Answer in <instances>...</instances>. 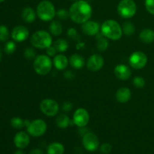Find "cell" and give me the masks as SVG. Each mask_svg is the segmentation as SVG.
Instances as JSON below:
<instances>
[{
  "mask_svg": "<svg viewBox=\"0 0 154 154\" xmlns=\"http://www.w3.org/2000/svg\"><path fill=\"white\" fill-rule=\"evenodd\" d=\"M82 144L84 148L90 152L96 151L99 147V138L94 133L90 132H88L83 136Z\"/></svg>",
  "mask_w": 154,
  "mask_h": 154,
  "instance_id": "cell-10",
  "label": "cell"
},
{
  "mask_svg": "<svg viewBox=\"0 0 154 154\" xmlns=\"http://www.w3.org/2000/svg\"><path fill=\"white\" fill-rule=\"evenodd\" d=\"M29 154H44V153L41 149L35 148V149H32Z\"/></svg>",
  "mask_w": 154,
  "mask_h": 154,
  "instance_id": "cell-39",
  "label": "cell"
},
{
  "mask_svg": "<svg viewBox=\"0 0 154 154\" xmlns=\"http://www.w3.org/2000/svg\"><path fill=\"white\" fill-rule=\"evenodd\" d=\"M81 29L84 34L88 36H94L99 34L101 27L97 22L93 20H87L81 26Z\"/></svg>",
  "mask_w": 154,
  "mask_h": 154,
  "instance_id": "cell-14",
  "label": "cell"
},
{
  "mask_svg": "<svg viewBox=\"0 0 154 154\" xmlns=\"http://www.w3.org/2000/svg\"><path fill=\"white\" fill-rule=\"evenodd\" d=\"M65 151V147L61 143L53 142L48 145L47 148L48 154H63Z\"/></svg>",
  "mask_w": 154,
  "mask_h": 154,
  "instance_id": "cell-23",
  "label": "cell"
},
{
  "mask_svg": "<svg viewBox=\"0 0 154 154\" xmlns=\"http://www.w3.org/2000/svg\"><path fill=\"white\" fill-rule=\"evenodd\" d=\"M55 7L54 4L49 0H43L40 2L36 8L37 17L42 21L48 22L51 21L56 16Z\"/></svg>",
  "mask_w": 154,
  "mask_h": 154,
  "instance_id": "cell-4",
  "label": "cell"
},
{
  "mask_svg": "<svg viewBox=\"0 0 154 154\" xmlns=\"http://www.w3.org/2000/svg\"><path fill=\"white\" fill-rule=\"evenodd\" d=\"M71 120L69 119V116L64 113H61L60 114H57V117L56 118V125L57 127L60 129H66L70 125Z\"/></svg>",
  "mask_w": 154,
  "mask_h": 154,
  "instance_id": "cell-22",
  "label": "cell"
},
{
  "mask_svg": "<svg viewBox=\"0 0 154 154\" xmlns=\"http://www.w3.org/2000/svg\"><path fill=\"white\" fill-rule=\"evenodd\" d=\"M114 75L121 81H127L132 76V71L129 66L124 64H119L114 68Z\"/></svg>",
  "mask_w": 154,
  "mask_h": 154,
  "instance_id": "cell-15",
  "label": "cell"
},
{
  "mask_svg": "<svg viewBox=\"0 0 154 154\" xmlns=\"http://www.w3.org/2000/svg\"><path fill=\"white\" fill-rule=\"evenodd\" d=\"M132 82H133V85L135 86L136 88H138V89L143 88V87H144V86H145L146 84L145 79L141 76L135 77V78H133Z\"/></svg>",
  "mask_w": 154,
  "mask_h": 154,
  "instance_id": "cell-31",
  "label": "cell"
},
{
  "mask_svg": "<svg viewBox=\"0 0 154 154\" xmlns=\"http://www.w3.org/2000/svg\"><path fill=\"white\" fill-rule=\"evenodd\" d=\"M54 48L57 50V53H64L69 49V42L64 38H59L56 40L54 43Z\"/></svg>",
  "mask_w": 154,
  "mask_h": 154,
  "instance_id": "cell-25",
  "label": "cell"
},
{
  "mask_svg": "<svg viewBox=\"0 0 154 154\" xmlns=\"http://www.w3.org/2000/svg\"><path fill=\"white\" fill-rule=\"evenodd\" d=\"M69 17L75 23L83 24L90 19L93 9L88 2L78 0L74 2L69 9Z\"/></svg>",
  "mask_w": 154,
  "mask_h": 154,
  "instance_id": "cell-1",
  "label": "cell"
},
{
  "mask_svg": "<svg viewBox=\"0 0 154 154\" xmlns=\"http://www.w3.org/2000/svg\"><path fill=\"white\" fill-rule=\"evenodd\" d=\"M9 36H10V34H9L8 27L5 25L0 26V42H4L8 41Z\"/></svg>",
  "mask_w": 154,
  "mask_h": 154,
  "instance_id": "cell-29",
  "label": "cell"
},
{
  "mask_svg": "<svg viewBox=\"0 0 154 154\" xmlns=\"http://www.w3.org/2000/svg\"><path fill=\"white\" fill-rule=\"evenodd\" d=\"M69 64L75 69H81L85 65V60L81 55L78 54H74L69 57Z\"/></svg>",
  "mask_w": 154,
  "mask_h": 154,
  "instance_id": "cell-20",
  "label": "cell"
},
{
  "mask_svg": "<svg viewBox=\"0 0 154 154\" xmlns=\"http://www.w3.org/2000/svg\"><path fill=\"white\" fill-rule=\"evenodd\" d=\"M101 33L108 39L117 41L123 35V29L121 26L114 20H107L101 26Z\"/></svg>",
  "mask_w": 154,
  "mask_h": 154,
  "instance_id": "cell-2",
  "label": "cell"
},
{
  "mask_svg": "<svg viewBox=\"0 0 154 154\" xmlns=\"http://www.w3.org/2000/svg\"><path fill=\"white\" fill-rule=\"evenodd\" d=\"M57 50H56V48H54V45H51V46H50L49 48H48L46 49L47 55L50 57H55V56L57 55Z\"/></svg>",
  "mask_w": 154,
  "mask_h": 154,
  "instance_id": "cell-36",
  "label": "cell"
},
{
  "mask_svg": "<svg viewBox=\"0 0 154 154\" xmlns=\"http://www.w3.org/2000/svg\"><path fill=\"white\" fill-rule=\"evenodd\" d=\"M105 64L104 58L99 54H93L89 57L87 62V69L91 72H99Z\"/></svg>",
  "mask_w": 154,
  "mask_h": 154,
  "instance_id": "cell-12",
  "label": "cell"
},
{
  "mask_svg": "<svg viewBox=\"0 0 154 154\" xmlns=\"http://www.w3.org/2000/svg\"><path fill=\"white\" fill-rule=\"evenodd\" d=\"M2 53L1 48H0V61L2 60Z\"/></svg>",
  "mask_w": 154,
  "mask_h": 154,
  "instance_id": "cell-42",
  "label": "cell"
},
{
  "mask_svg": "<svg viewBox=\"0 0 154 154\" xmlns=\"http://www.w3.org/2000/svg\"><path fill=\"white\" fill-rule=\"evenodd\" d=\"M139 38L145 44H150L154 42V31L151 29H144L140 32Z\"/></svg>",
  "mask_w": 154,
  "mask_h": 154,
  "instance_id": "cell-21",
  "label": "cell"
},
{
  "mask_svg": "<svg viewBox=\"0 0 154 154\" xmlns=\"http://www.w3.org/2000/svg\"><path fill=\"white\" fill-rule=\"evenodd\" d=\"M137 11V5L134 0H121L117 5L118 14L124 19L133 17Z\"/></svg>",
  "mask_w": 154,
  "mask_h": 154,
  "instance_id": "cell-6",
  "label": "cell"
},
{
  "mask_svg": "<svg viewBox=\"0 0 154 154\" xmlns=\"http://www.w3.org/2000/svg\"><path fill=\"white\" fill-rule=\"evenodd\" d=\"M14 154H25L23 153V151H22L21 150H17V151H15V153Z\"/></svg>",
  "mask_w": 154,
  "mask_h": 154,
  "instance_id": "cell-41",
  "label": "cell"
},
{
  "mask_svg": "<svg viewBox=\"0 0 154 154\" xmlns=\"http://www.w3.org/2000/svg\"><path fill=\"white\" fill-rule=\"evenodd\" d=\"M53 63H54V67L57 70L63 71L67 68L69 61V59L67 58V57L66 55H64L63 54H57V55H56L54 57Z\"/></svg>",
  "mask_w": 154,
  "mask_h": 154,
  "instance_id": "cell-17",
  "label": "cell"
},
{
  "mask_svg": "<svg viewBox=\"0 0 154 154\" xmlns=\"http://www.w3.org/2000/svg\"><path fill=\"white\" fill-rule=\"evenodd\" d=\"M132 97V92L128 87H121L116 93V99L120 103H126Z\"/></svg>",
  "mask_w": 154,
  "mask_h": 154,
  "instance_id": "cell-18",
  "label": "cell"
},
{
  "mask_svg": "<svg viewBox=\"0 0 154 154\" xmlns=\"http://www.w3.org/2000/svg\"><path fill=\"white\" fill-rule=\"evenodd\" d=\"M144 5L147 11L151 14H154V0H145Z\"/></svg>",
  "mask_w": 154,
  "mask_h": 154,
  "instance_id": "cell-35",
  "label": "cell"
},
{
  "mask_svg": "<svg viewBox=\"0 0 154 154\" xmlns=\"http://www.w3.org/2000/svg\"><path fill=\"white\" fill-rule=\"evenodd\" d=\"M99 35V34H98ZM97 35V42H96V47H97L98 51H100V52H103V51H105L108 48V38L106 37L103 35L102 34L99 35Z\"/></svg>",
  "mask_w": 154,
  "mask_h": 154,
  "instance_id": "cell-26",
  "label": "cell"
},
{
  "mask_svg": "<svg viewBox=\"0 0 154 154\" xmlns=\"http://www.w3.org/2000/svg\"><path fill=\"white\" fill-rule=\"evenodd\" d=\"M62 108H63V111H65V112H69V111H72V108H73V105H72L71 102H66L63 103Z\"/></svg>",
  "mask_w": 154,
  "mask_h": 154,
  "instance_id": "cell-37",
  "label": "cell"
},
{
  "mask_svg": "<svg viewBox=\"0 0 154 154\" xmlns=\"http://www.w3.org/2000/svg\"><path fill=\"white\" fill-rule=\"evenodd\" d=\"M24 57L27 60H35L36 57V51L33 48H27L24 51Z\"/></svg>",
  "mask_w": 154,
  "mask_h": 154,
  "instance_id": "cell-32",
  "label": "cell"
},
{
  "mask_svg": "<svg viewBox=\"0 0 154 154\" xmlns=\"http://www.w3.org/2000/svg\"><path fill=\"white\" fill-rule=\"evenodd\" d=\"M29 36V31L25 26H17L12 29L11 38L14 42H23Z\"/></svg>",
  "mask_w": 154,
  "mask_h": 154,
  "instance_id": "cell-13",
  "label": "cell"
},
{
  "mask_svg": "<svg viewBox=\"0 0 154 154\" xmlns=\"http://www.w3.org/2000/svg\"><path fill=\"white\" fill-rule=\"evenodd\" d=\"M11 125L12 127L17 129H20L25 126L24 120L19 117H14L11 120Z\"/></svg>",
  "mask_w": 154,
  "mask_h": 154,
  "instance_id": "cell-28",
  "label": "cell"
},
{
  "mask_svg": "<svg viewBox=\"0 0 154 154\" xmlns=\"http://www.w3.org/2000/svg\"><path fill=\"white\" fill-rule=\"evenodd\" d=\"M53 61L51 57L45 54L38 55L35 57L33 62V69L39 75L45 76L51 72L53 67Z\"/></svg>",
  "mask_w": 154,
  "mask_h": 154,
  "instance_id": "cell-5",
  "label": "cell"
},
{
  "mask_svg": "<svg viewBox=\"0 0 154 154\" xmlns=\"http://www.w3.org/2000/svg\"><path fill=\"white\" fill-rule=\"evenodd\" d=\"M37 17L36 11L31 7H26L23 9L21 13L22 20L26 23H32Z\"/></svg>",
  "mask_w": 154,
  "mask_h": 154,
  "instance_id": "cell-19",
  "label": "cell"
},
{
  "mask_svg": "<svg viewBox=\"0 0 154 154\" xmlns=\"http://www.w3.org/2000/svg\"><path fill=\"white\" fill-rule=\"evenodd\" d=\"M32 46L38 49H47L53 44L51 33L45 30H38L30 38Z\"/></svg>",
  "mask_w": 154,
  "mask_h": 154,
  "instance_id": "cell-3",
  "label": "cell"
},
{
  "mask_svg": "<svg viewBox=\"0 0 154 154\" xmlns=\"http://www.w3.org/2000/svg\"><path fill=\"white\" fill-rule=\"evenodd\" d=\"M5 0H0V2H4Z\"/></svg>",
  "mask_w": 154,
  "mask_h": 154,
  "instance_id": "cell-44",
  "label": "cell"
},
{
  "mask_svg": "<svg viewBox=\"0 0 154 154\" xmlns=\"http://www.w3.org/2000/svg\"><path fill=\"white\" fill-rule=\"evenodd\" d=\"M67 34H68V36L72 39H75V38L77 37V35H78L77 30L75 29V28H69L67 32Z\"/></svg>",
  "mask_w": 154,
  "mask_h": 154,
  "instance_id": "cell-38",
  "label": "cell"
},
{
  "mask_svg": "<svg viewBox=\"0 0 154 154\" xmlns=\"http://www.w3.org/2000/svg\"><path fill=\"white\" fill-rule=\"evenodd\" d=\"M129 65L134 69H141L147 63V57L142 51H135L129 57Z\"/></svg>",
  "mask_w": 154,
  "mask_h": 154,
  "instance_id": "cell-9",
  "label": "cell"
},
{
  "mask_svg": "<svg viewBox=\"0 0 154 154\" xmlns=\"http://www.w3.org/2000/svg\"><path fill=\"white\" fill-rule=\"evenodd\" d=\"M56 15H57V17H58L60 20H67L69 17V11L65 8H60L57 11Z\"/></svg>",
  "mask_w": 154,
  "mask_h": 154,
  "instance_id": "cell-33",
  "label": "cell"
},
{
  "mask_svg": "<svg viewBox=\"0 0 154 154\" xmlns=\"http://www.w3.org/2000/svg\"><path fill=\"white\" fill-rule=\"evenodd\" d=\"M30 138L28 132H17L14 138V145L19 149L26 148L29 144Z\"/></svg>",
  "mask_w": 154,
  "mask_h": 154,
  "instance_id": "cell-16",
  "label": "cell"
},
{
  "mask_svg": "<svg viewBox=\"0 0 154 154\" xmlns=\"http://www.w3.org/2000/svg\"><path fill=\"white\" fill-rule=\"evenodd\" d=\"M112 150V146L109 143H104L100 146V152L102 154H109Z\"/></svg>",
  "mask_w": 154,
  "mask_h": 154,
  "instance_id": "cell-34",
  "label": "cell"
},
{
  "mask_svg": "<svg viewBox=\"0 0 154 154\" xmlns=\"http://www.w3.org/2000/svg\"><path fill=\"white\" fill-rule=\"evenodd\" d=\"M49 29L52 35L59 36L63 32V26L60 21L54 20L50 24Z\"/></svg>",
  "mask_w": 154,
  "mask_h": 154,
  "instance_id": "cell-24",
  "label": "cell"
},
{
  "mask_svg": "<svg viewBox=\"0 0 154 154\" xmlns=\"http://www.w3.org/2000/svg\"><path fill=\"white\" fill-rule=\"evenodd\" d=\"M39 108L42 113L48 117L57 115L60 111L58 102L53 99H45L41 102Z\"/></svg>",
  "mask_w": 154,
  "mask_h": 154,
  "instance_id": "cell-8",
  "label": "cell"
},
{
  "mask_svg": "<svg viewBox=\"0 0 154 154\" xmlns=\"http://www.w3.org/2000/svg\"><path fill=\"white\" fill-rule=\"evenodd\" d=\"M123 33L126 36H132L135 32V26L131 21H126L122 26Z\"/></svg>",
  "mask_w": 154,
  "mask_h": 154,
  "instance_id": "cell-27",
  "label": "cell"
},
{
  "mask_svg": "<svg viewBox=\"0 0 154 154\" xmlns=\"http://www.w3.org/2000/svg\"><path fill=\"white\" fill-rule=\"evenodd\" d=\"M64 76H65V78H69V79H72V77H74L75 76V75H74V74L72 73V72H71V71H67V72H66V73L64 74Z\"/></svg>",
  "mask_w": 154,
  "mask_h": 154,
  "instance_id": "cell-40",
  "label": "cell"
},
{
  "mask_svg": "<svg viewBox=\"0 0 154 154\" xmlns=\"http://www.w3.org/2000/svg\"><path fill=\"white\" fill-rule=\"evenodd\" d=\"M48 129V125L46 122L42 119H35L29 123L26 126V130L29 135L32 137H40L46 132Z\"/></svg>",
  "mask_w": 154,
  "mask_h": 154,
  "instance_id": "cell-7",
  "label": "cell"
},
{
  "mask_svg": "<svg viewBox=\"0 0 154 154\" xmlns=\"http://www.w3.org/2000/svg\"><path fill=\"white\" fill-rule=\"evenodd\" d=\"M70 1H72V2H76V1H78V0H70Z\"/></svg>",
  "mask_w": 154,
  "mask_h": 154,
  "instance_id": "cell-43",
  "label": "cell"
},
{
  "mask_svg": "<svg viewBox=\"0 0 154 154\" xmlns=\"http://www.w3.org/2000/svg\"><path fill=\"white\" fill-rule=\"evenodd\" d=\"M72 121L78 127H85L90 121V114L88 111L83 108H78L74 113Z\"/></svg>",
  "mask_w": 154,
  "mask_h": 154,
  "instance_id": "cell-11",
  "label": "cell"
},
{
  "mask_svg": "<svg viewBox=\"0 0 154 154\" xmlns=\"http://www.w3.org/2000/svg\"><path fill=\"white\" fill-rule=\"evenodd\" d=\"M5 52L7 54H13L16 51V44L13 41H8L6 42L4 48Z\"/></svg>",
  "mask_w": 154,
  "mask_h": 154,
  "instance_id": "cell-30",
  "label": "cell"
}]
</instances>
